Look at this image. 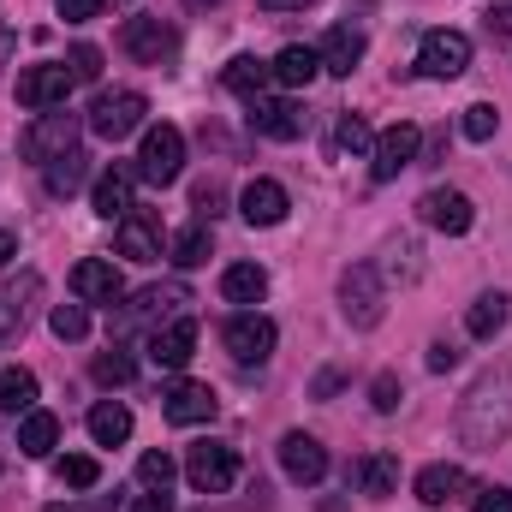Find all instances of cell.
Listing matches in <instances>:
<instances>
[{
	"label": "cell",
	"instance_id": "9c48e42d",
	"mask_svg": "<svg viewBox=\"0 0 512 512\" xmlns=\"http://www.w3.org/2000/svg\"><path fill=\"white\" fill-rule=\"evenodd\" d=\"M417 149H423V131L411 126V120L387 126L382 137H376V149H370V173H376V179H399L405 167H417Z\"/></svg>",
	"mask_w": 512,
	"mask_h": 512
},
{
	"label": "cell",
	"instance_id": "d6986e66",
	"mask_svg": "<svg viewBox=\"0 0 512 512\" xmlns=\"http://www.w3.org/2000/svg\"><path fill=\"white\" fill-rule=\"evenodd\" d=\"M286 185H274V179H251L245 191H239V215L251 221V227H280L286 221Z\"/></svg>",
	"mask_w": 512,
	"mask_h": 512
},
{
	"label": "cell",
	"instance_id": "f546056e",
	"mask_svg": "<svg viewBox=\"0 0 512 512\" xmlns=\"http://www.w3.org/2000/svg\"><path fill=\"white\" fill-rule=\"evenodd\" d=\"M465 328H471L477 340H495V334L507 328V292H483V298L465 310Z\"/></svg>",
	"mask_w": 512,
	"mask_h": 512
},
{
	"label": "cell",
	"instance_id": "d6a6232c",
	"mask_svg": "<svg viewBox=\"0 0 512 512\" xmlns=\"http://www.w3.org/2000/svg\"><path fill=\"white\" fill-rule=\"evenodd\" d=\"M0 411H36V376L30 370H0Z\"/></svg>",
	"mask_w": 512,
	"mask_h": 512
},
{
	"label": "cell",
	"instance_id": "44dd1931",
	"mask_svg": "<svg viewBox=\"0 0 512 512\" xmlns=\"http://www.w3.org/2000/svg\"><path fill=\"white\" fill-rule=\"evenodd\" d=\"M322 72H334V78H352L358 72V60H364V30H352V24H334L328 36H322Z\"/></svg>",
	"mask_w": 512,
	"mask_h": 512
},
{
	"label": "cell",
	"instance_id": "681fc988",
	"mask_svg": "<svg viewBox=\"0 0 512 512\" xmlns=\"http://www.w3.org/2000/svg\"><path fill=\"white\" fill-rule=\"evenodd\" d=\"M197 209H203V215H221V197H215V185H203V191H197Z\"/></svg>",
	"mask_w": 512,
	"mask_h": 512
},
{
	"label": "cell",
	"instance_id": "7c38bea8",
	"mask_svg": "<svg viewBox=\"0 0 512 512\" xmlns=\"http://www.w3.org/2000/svg\"><path fill=\"white\" fill-rule=\"evenodd\" d=\"M42 298V274L36 268H24L18 280H6L0 286V352L24 334V322H30V304Z\"/></svg>",
	"mask_w": 512,
	"mask_h": 512
},
{
	"label": "cell",
	"instance_id": "7dc6e473",
	"mask_svg": "<svg viewBox=\"0 0 512 512\" xmlns=\"http://www.w3.org/2000/svg\"><path fill=\"white\" fill-rule=\"evenodd\" d=\"M453 364H459V346H453V340H435V346H429V370L441 376V370H453Z\"/></svg>",
	"mask_w": 512,
	"mask_h": 512
},
{
	"label": "cell",
	"instance_id": "277c9868",
	"mask_svg": "<svg viewBox=\"0 0 512 512\" xmlns=\"http://www.w3.org/2000/svg\"><path fill=\"white\" fill-rule=\"evenodd\" d=\"M382 274H376V268H370V262H352V268H346V274H340V310H346V322H352V328H376V322H382Z\"/></svg>",
	"mask_w": 512,
	"mask_h": 512
},
{
	"label": "cell",
	"instance_id": "e0dca14e",
	"mask_svg": "<svg viewBox=\"0 0 512 512\" xmlns=\"http://www.w3.org/2000/svg\"><path fill=\"white\" fill-rule=\"evenodd\" d=\"M191 352H197V322H191V316H173L167 328L149 334V358H155L161 370H185Z\"/></svg>",
	"mask_w": 512,
	"mask_h": 512
},
{
	"label": "cell",
	"instance_id": "4dcf8cb0",
	"mask_svg": "<svg viewBox=\"0 0 512 512\" xmlns=\"http://www.w3.org/2000/svg\"><path fill=\"white\" fill-rule=\"evenodd\" d=\"M358 483H364L370 501H387V495L399 489V459H393V453H370V459L358 465Z\"/></svg>",
	"mask_w": 512,
	"mask_h": 512
},
{
	"label": "cell",
	"instance_id": "cb8c5ba5",
	"mask_svg": "<svg viewBox=\"0 0 512 512\" xmlns=\"http://www.w3.org/2000/svg\"><path fill=\"white\" fill-rule=\"evenodd\" d=\"M268 66H274V84H286V90H304V84H316V72H322V54L292 42V48H280Z\"/></svg>",
	"mask_w": 512,
	"mask_h": 512
},
{
	"label": "cell",
	"instance_id": "f5cc1de1",
	"mask_svg": "<svg viewBox=\"0 0 512 512\" xmlns=\"http://www.w3.org/2000/svg\"><path fill=\"white\" fill-rule=\"evenodd\" d=\"M48 512H114V501H96V507H48Z\"/></svg>",
	"mask_w": 512,
	"mask_h": 512
},
{
	"label": "cell",
	"instance_id": "7bdbcfd3",
	"mask_svg": "<svg viewBox=\"0 0 512 512\" xmlns=\"http://www.w3.org/2000/svg\"><path fill=\"white\" fill-rule=\"evenodd\" d=\"M102 6H108V0H54V12H60L66 24H90V18H102Z\"/></svg>",
	"mask_w": 512,
	"mask_h": 512
},
{
	"label": "cell",
	"instance_id": "74e56055",
	"mask_svg": "<svg viewBox=\"0 0 512 512\" xmlns=\"http://www.w3.org/2000/svg\"><path fill=\"white\" fill-rule=\"evenodd\" d=\"M173 471H179V465H173L167 453H143V459H137V483H143V489H155V495H167Z\"/></svg>",
	"mask_w": 512,
	"mask_h": 512
},
{
	"label": "cell",
	"instance_id": "ac0fdd59",
	"mask_svg": "<svg viewBox=\"0 0 512 512\" xmlns=\"http://www.w3.org/2000/svg\"><path fill=\"white\" fill-rule=\"evenodd\" d=\"M120 48H126L131 60H143V66H161V60L173 54V30H167L161 18H126Z\"/></svg>",
	"mask_w": 512,
	"mask_h": 512
},
{
	"label": "cell",
	"instance_id": "5bb4252c",
	"mask_svg": "<svg viewBox=\"0 0 512 512\" xmlns=\"http://www.w3.org/2000/svg\"><path fill=\"white\" fill-rule=\"evenodd\" d=\"M72 292H78L84 304H120V298H126V280H120V268H114L108 256H84V262L72 268Z\"/></svg>",
	"mask_w": 512,
	"mask_h": 512
},
{
	"label": "cell",
	"instance_id": "11a10c76",
	"mask_svg": "<svg viewBox=\"0 0 512 512\" xmlns=\"http://www.w3.org/2000/svg\"><path fill=\"white\" fill-rule=\"evenodd\" d=\"M185 6H191V12H209V6H221V0H185Z\"/></svg>",
	"mask_w": 512,
	"mask_h": 512
},
{
	"label": "cell",
	"instance_id": "52a82bcc",
	"mask_svg": "<svg viewBox=\"0 0 512 512\" xmlns=\"http://www.w3.org/2000/svg\"><path fill=\"white\" fill-rule=\"evenodd\" d=\"M221 346L233 352V364H268V352H274V322L268 316H256V310H239L227 328H221Z\"/></svg>",
	"mask_w": 512,
	"mask_h": 512
},
{
	"label": "cell",
	"instance_id": "7402d4cb",
	"mask_svg": "<svg viewBox=\"0 0 512 512\" xmlns=\"http://www.w3.org/2000/svg\"><path fill=\"white\" fill-rule=\"evenodd\" d=\"M411 489H417V501H423V507H453V501L471 489V477H465L459 465H423Z\"/></svg>",
	"mask_w": 512,
	"mask_h": 512
},
{
	"label": "cell",
	"instance_id": "4316f807",
	"mask_svg": "<svg viewBox=\"0 0 512 512\" xmlns=\"http://www.w3.org/2000/svg\"><path fill=\"white\" fill-rule=\"evenodd\" d=\"M268 78H274V66H268V60H256V54H239V60L221 72V84H227L233 96H245V102H256V96L268 90Z\"/></svg>",
	"mask_w": 512,
	"mask_h": 512
},
{
	"label": "cell",
	"instance_id": "4fadbf2b",
	"mask_svg": "<svg viewBox=\"0 0 512 512\" xmlns=\"http://www.w3.org/2000/svg\"><path fill=\"white\" fill-rule=\"evenodd\" d=\"M280 471H286L292 483H322V477H328V447H322L316 435L292 429V435H280Z\"/></svg>",
	"mask_w": 512,
	"mask_h": 512
},
{
	"label": "cell",
	"instance_id": "8fae6325",
	"mask_svg": "<svg viewBox=\"0 0 512 512\" xmlns=\"http://www.w3.org/2000/svg\"><path fill=\"white\" fill-rule=\"evenodd\" d=\"M72 84H78L72 66H30V72H18V102L36 108V114H48V108H66Z\"/></svg>",
	"mask_w": 512,
	"mask_h": 512
},
{
	"label": "cell",
	"instance_id": "83f0119b",
	"mask_svg": "<svg viewBox=\"0 0 512 512\" xmlns=\"http://www.w3.org/2000/svg\"><path fill=\"white\" fill-rule=\"evenodd\" d=\"M131 435V411L120 399H102V405H90V441L96 447H120Z\"/></svg>",
	"mask_w": 512,
	"mask_h": 512
},
{
	"label": "cell",
	"instance_id": "816d5d0a",
	"mask_svg": "<svg viewBox=\"0 0 512 512\" xmlns=\"http://www.w3.org/2000/svg\"><path fill=\"white\" fill-rule=\"evenodd\" d=\"M268 12H298V6H310V0H262Z\"/></svg>",
	"mask_w": 512,
	"mask_h": 512
},
{
	"label": "cell",
	"instance_id": "5b68a950",
	"mask_svg": "<svg viewBox=\"0 0 512 512\" xmlns=\"http://www.w3.org/2000/svg\"><path fill=\"white\" fill-rule=\"evenodd\" d=\"M185 483H191L197 495H227V489L239 483V453L221 447V441L191 447V453H185Z\"/></svg>",
	"mask_w": 512,
	"mask_h": 512
},
{
	"label": "cell",
	"instance_id": "60d3db41",
	"mask_svg": "<svg viewBox=\"0 0 512 512\" xmlns=\"http://www.w3.org/2000/svg\"><path fill=\"white\" fill-rule=\"evenodd\" d=\"M334 143H340V149H352V155H358V149H376V137H370V126H364L358 114H340V131H334Z\"/></svg>",
	"mask_w": 512,
	"mask_h": 512
},
{
	"label": "cell",
	"instance_id": "db71d44e",
	"mask_svg": "<svg viewBox=\"0 0 512 512\" xmlns=\"http://www.w3.org/2000/svg\"><path fill=\"white\" fill-rule=\"evenodd\" d=\"M12 48H18V42H12V30H0V66L12 60Z\"/></svg>",
	"mask_w": 512,
	"mask_h": 512
},
{
	"label": "cell",
	"instance_id": "9a60e30c",
	"mask_svg": "<svg viewBox=\"0 0 512 512\" xmlns=\"http://www.w3.org/2000/svg\"><path fill=\"white\" fill-rule=\"evenodd\" d=\"M161 417L167 423H209L215 417V387L209 382H173L167 393H161Z\"/></svg>",
	"mask_w": 512,
	"mask_h": 512
},
{
	"label": "cell",
	"instance_id": "ba28073f",
	"mask_svg": "<svg viewBox=\"0 0 512 512\" xmlns=\"http://www.w3.org/2000/svg\"><path fill=\"white\" fill-rule=\"evenodd\" d=\"M185 304H191V286H179V280H161V286H143L137 298H131L126 310H120V334H131L137 322H161V316H185Z\"/></svg>",
	"mask_w": 512,
	"mask_h": 512
},
{
	"label": "cell",
	"instance_id": "8d00e7d4",
	"mask_svg": "<svg viewBox=\"0 0 512 512\" xmlns=\"http://www.w3.org/2000/svg\"><path fill=\"white\" fill-rule=\"evenodd\" d=\"M48 328H54L60 340H84V334H90V310H84V304H54Z\"/></svg>",
	"mask_w": 512,
	"mask_h": 512
},
{
	"label": "cell",
	"instance_id": "3957f363",
	"mask_svg": "<svg viewBox=\"0 0 512 512\" xmlns=\"http://www.w3.org/2000/svg\"><path fill=\"white\" fill-rule=\"evenodd\" d=\"M185 173V131L179 126H149L143 149H137V179L149 185H173Z\"/></svg>",
	"mask_w": 512,
	"mask_h": 512
},
{
	"label": "cell",
	"instance_id": "ee69618b",
	"mask_svg": "<svg viewBox=\"0 0 512 512\" xmlns=\"http://www.w3.org/2000/svg\"><path fill=\"white\" fill-rule=\"evenodd\" d=\"M483 30H489V42L512 48V6H489V12H483Z\"/></svg>",
	"mask_w": 512,
	"mask_h": 512
},
{
	"label": "cell",
	"instance_id": "836d02e7",
	"mask_svg": "<svg viewBox=\"0 0 512 512\" xmlns=\"http://www.w3.org/2000/svg\"><path fill=\"white\" fill-rule=\"evenodd\" d=\"M54 477H60L66 489H96V483H102V465H96L90 453H66V459H54Z\"/></svg>",
	"mask_w": 512,
	"mask_h": 512
},
{
	"label": "cell",
	"instance_id": "f35d334b",
	"mask_svg": "<svg viewBox=\"0 0 512 512\" xmlns=\"http://www.w3.org/2000/svg\"><path fill=\"white\" fill-rule=\"evenodd\" d=\"M90 370H96V382H102V387H126L131 376H137V364H131L120 346H114V352H102V358H96Z\"/></svg>",
	"mask_w": 512,
	"mask_h": 512
},
{
	"label": "cell",
	"instance_id": "d4e9b609",
	"mask_svg": "<svg viewBox=\"0 0 512 512\" xmlns=\"http://www.w3.org/2000/svg\"><path fill=\"white\" fill-rule=\"evenodd\" d=\"M60 447V417L54 411H24V423H18V453L24 459H48Z\"/></svg>",
	"mask_w": 512,
	"mask_h": 512
},
{
	"label": "cell",
	"instance_id": "6da1fadb",
	"mask_svg": "<svg viewBox=\"0 0 512 512\" xmlns=\"http://www.w3.org/2000/svg\"><path fill=\"white\" fill-rule=\"evenodd\" d=\"M507 435H512V376L495 370V376H483L465 393V405H459V441L477 447V453H495Z\"/></svg>",
	"mask_w": 512,
	"mask_h": 512
},
{
	"label": "cell",
	"instance_id": "c3c4849f",
	"mask_svg": "<svg viewBox=\"0 0 512 512\" xmlns=\"http://www.w3.org/2000/svg\"><path fill=\"white\" fill-rule=\"evenodd\" d=\"M131 512H173V501H167V495H155V489H149V495H137V501H131Z\"/></svg>",
	"mask_w": 512,
	"mask_h": 512
},
{
	"label": "cell",
	"instance_id": "30bf717a",
	"mask_svg": "<svg viewBox=\"0 0 512 512\" xmlns=\"http://www.w3.org/2000/svg\"><path fill=\"white\" fill-rule=\"evenodd\" d=\"M471 66V42L459 30H429L423 48H417V72L423 78H459Z\"/></svg>",
	"mask_w": 512,
	"mask_h": 512
},
{
	"label": "cell",
	"instance_id": "ab89813d",
	"mask_svg": "<svg viewBox=\"0 0 512 512\" xmlns=\"http://www.w3.org/2000/svg\"><path fill=\"white\" fill-rule=\"evenodd\" d=\"M501 131V114H495V102H477V108H465V137L471 143H489Z\"/></svg>",
	"mask_w": 512,
	"mask_h": 512
},
{
	"label": "cell",
	"instance_id": "f1b7e54d",
	"mask_svg": "<svg viewBox=\"0 0 512 512\" xmlns=\"http://www.w3.org/2000/svg\"><path fill=\"white\" fill-rule=\"evenodd\" d=\"M120 256H131V262H155V256H161V233H155V221L126 215V221H120Z\"/></svg>",
	"mask_w": 512,
	"mask_h": 512
},
{
	"label": "cell",
	"instance_id": "8992f818",
	"mask_svg": "<svg viewBox=\"0 0 512 512\" xmlns=\"http://www.w3.org/2000/svg\"><path fill=\"white\" fill-rule=\"evenodd\" d=\"M143 114H149V102L137 90H102L96 108H90V131L108 137V143H120V137H131V131L143 126Z\"/></svg>",
	"mask_w": 512,
	"mask_h": 512
},
{
	"label": "cell",
	"instance_id": "b9f144b4",
	"mask_svg": "<svg viewBox=\"0 0 512 512\" xmlns=\"http://www.w3.org/2000/svg\"><path fill=\"white\" fill-rule=\"evenodd\" d=\"M66 66H72V78H78V84H96V78H102V48H90V42H78Z\"/></svg>",
	"mask_w": 512,
	"mask_h": 512
},
{
	"label": "cell",
	"instance_id": "2e32d148",
	"mask_svg": "<svg viewBox=\"0 0 512 512\" xmlns=\"http://www.w3.org/2000/svg\"><path fill=\"white\" fill-rule=\"evenodd\" d=\"M417 209H423V221H429L435 233H447V239L471 233V221H477V209H471V197H465V191H429Z\"/></svg>",
	"mask_w": 512,
	"mask_h": 512
},
{
	"label": "cell",
	"instance_id": "484cf974",
	"mask_svg": "<svg viewBox=\"0 0 512 512\" xmlns=\"http://www.w3.org/2000/svg\"><path fill=\"white\" fill-rule=\"evenodd\" d=\"M221 298H227V304H262V298H268V274H262L256 262H233V268L221 274Z\"/></svg>",
	"mask_w": 512,
	"mask_h": 512
},
{
	"label": "cell",
	"instance_id": "bcb514c9",
	"mask_svg": "<svg viewBox=\"0 0 512 512\" xmlns=\"http://www.w3.org/2000/svg\"><path fill=\"white\" fill-rule=\"evenodd\" d=\"M471 507L477 512H512V489H495V483H489V489L471 495Z\"/></svg>",
	"mask_w": 512,
	"mask_h": 512
},
{
	"label": "cell",
	"instance_id": "f6af8a7d",
	"mask_svg": "<svg viewBox=\"0 0 512 512\" xmlns=\"http://www.w3.org/2000/svg\"><path fill=\"white\" fill-rule=\"evenodd\" d=\"M399 399H405V393H399V376H376L370 405H376V411H399Z\"/></svg>",
	"mask_w": 512,
	"mask_h": 512
},
{
	"label": "cell",
	"instance_id": "ffe728a7",
	"mask_svg": "<svg viewBox=\"0 0 512 512\" xmlns=\"http://www.w3.org/2000/svg\"><path fill=\"white\" fill-rule=\"evenodd\" d=\"M251 126L262 131V137H274V143H292V137H304V114H298V102L256 96L251 102Z\"/></svg>",
	"mask_w": 512,
	"mask_h": 512
},
{
	"label": "cell",
	"instance_id": "d590c367",
	"mask_svg": "<svg viewBox=\"0 0 512 512\" xmlns=\"http://www.w3.org/2000/svg\"><path fill=\"white\" fill-rule=\"evenodd\" d=\"M42 173H48V191H54V197H72V191L84 185V155L72 149V155H60V161H48Z\"/></svg>",
	"mask_w": 512,
	"mask_h": 512
},
{
	"label": "cell",
	"instance_id": "f907efd6",
	"mask_svg": "<svg viewBox=\"0 0 512 512\" xmlns=\"http://www.w3.org/2000/svg\"><path fill=\"white\" fill-rule=\"evenodd\" d=\"M12 256H18V239H12V233H0V268H6Z\"/></svg>",
	"mask_w": 512,
	"mask_h": 512
},
{
	"label": "cell",
	"instance_id": "1f68e13d",
	"mask_svg": "<svg viewBox=\"0 0 512 512\" xmlns=\"http://www.w3.org/2000/svg\"><path fill=\"white\" fill-rule=\"evenodd\" d=\"M209 251H215L209 227H179V233H173V245H167V256H173L179 268H203V262H209Z\"/></svg>",
	"mask_w": 512,
	"mask_h": 512
},
{
	"label": "cell",
	"instance_id": "7a4b0ae2",
	"mask_svg": "<svg viewBox=\"0 0 512 512\" xmlns=\"http://www.w3.org/2000/svg\"><path fill=\"white\" fill-rule=\"evenodd\" d=\"M18 149H24V161H36V167H48V161L72 155V149H78V114H66V108L36 114V120H30V131L18 137Z\"/></svg>",
	"mask_w": 512,
	"mask_h": 512
},
{
	"label": "cell",
	"instance_id": "603a6c76",
	"mask_svg": "<svg viewBox=\"0 0 512 512\" xmlns=\"http://www.w3.org/2000/svg\"><path fill=\"white\" fill-rule=\"evenodd\" d=\"M131 167H108L102 179H96V191H90V203H96V215L102 221H126L131 215Z\"/></svg>",
	"mask_w": 512,
	"mask_h": 512
},
{
	"label": "cell",
	"instance_id": "e575fe53",
	"mask_svg": "<svg viewBox=\"0 0 512 512\" xmlns=\"http://www.w3.org/2000/svg\"><path fill=\"white\" fill-rule=\"evenodd\" d=\"M387 268H376V274H387V280H405V286H411V280H417V274H423V262H417V245H411V239H393V245H387Z\"/></svg>",
	"mask_w": 512,
	"mask_h": 512
}]
</instances>
